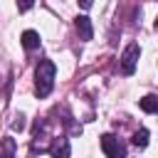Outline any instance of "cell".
Masks as SVG:
<instances>
[{"instance_id":"cell-1","label":"cell","mask_w":158,"mask_h":158,"mask_svg":"<svg viewBox=\"0 0 158 158\" xmlns=\"http://www.w3.org/2000/svg\"><path fill=\"white\" fill-rule=\"evenodd\" d=\"M54 64L49 62V59H42L40 64H37V69H35V94L40 96V99H44V96H49V91H52V86H54Z\"/></svg>"},{"instance_id":"cell-2","label":"cell","mask_w":158,"mask_h":158,"mask_svg":"<svg viewBox=\"0 0 158 158\" xmlns=\"http://www.w3.org/2000/svg\"><path fill=\"white\" fill-rule=\"evenodd\" d=\"M138 57H141V47L138 44H128L121 54V74L131 77L136 72V64H138Z\"/></svg>"},{"instance_id":"cell-3","label":"cell","mask_w":158,"mask_h":158,"mask_svg":"<svg viewBox=\"0 0 158 158\" xmlns=\"http://www.w3.org/2000/svg\"><path fill=\"white\" fill-rule=\"evenodd\" d=\"M101 151L106 153V158H126V146L121 143V138L111 133L101 136Z\"/></svg>"},{"instance_id":"cell-4","label":"cell","mask_w":158,"mask_h":158,"mask_svg":"<svg viewBox=\"0 0 158 158\" xmlns=\"http://www.w3.org/2000/svg\"><path fill=\"white\" fill-rule=\"evenodd\" d=\"M49 153H52L54 158H69V153H72L69 141H67L64 136H57V138H54V143L49 146Z\"/></svg>"},{"instance_id":"cell-5","label":"cell","mask_w":158,"mask_h":158,"mask_svg":"<svg viewBox=\"0 0 158 158\" xmlns=\"http://www.w3.org/2000/svg\"><path fill=\"white\" fill-rule=\"evenodd\" d=\"M77 32H79V40H91L94 37V27H91V20L86 15H79L77 17Z\"/></svg>"},{"instance_id":"cell-6","label":"cell","mask_w":158,"mask_h":158,"mask_svg":"<svg viewBox=\"0 0 158 158\" xmlns=\"http://www.w3.org/2000/svg\"><path fill=\"white\" fill-rule=\"evenodd\" d=\"M20 42H22L25 49H37V47H40V35H37L35 30H27V32H22Z\"/></svg>"},{"instance_id":"cell-7","label":"cell","mask_w":158,"mask_h":158,"mask_svg":"<svg viewBox=\"0 0 158 158\" xmlns=\"http://www.w3.org/2000/svg\"><path fill=\"white\" fill-rule=\"evenodd\" d=\"M17 143L15 138H0V158H15Z\"/></svg>"},{"instance_id":"cell-8","label":"cell","mask_w":158,"mask_h":158,"mask_svg":"<svg viewBox=\"0 0 158 158\" xmlns=\"http://www.w3.org/2000/svg\"><path fill=\"white\" fill-rule=\"evenodd\" d=\"M138 104H141V109H143L146 114H156V111H158V99H156L153 94H148V96H143V99H141Z\"/></svg>"},{"instance_id":"cell-9","label":"cell","mask_w":158,"mask_h":158,"mask_svg":"<svg viewBox=\"0 0 158 158\" xmlns=\"http://www.w3.org/2000/svg\"><path fill=\"white\" fill-rule=\"evenodd\" d=\"M131 141H133V146H138V148H146V146H148V131H146V128L136 131Z\"/></svg>"},{"instance_id":"cell-10","label":"cell","mask_w":158,"mask_h":158,"mask_svg":"<svg viewBox=\"0 0 158 158\" xmlns=\"http://www.w3.org/2000/svg\"><path fill=\"white\" fill-rule=\"evenodd\" d=\"M32 5H35V0H17V10L20 12H27Z\"/></svg>"},{"instance_id":"cell-11","label":"cell","mask_w":158,"mask_h":158,"mask_svg":"<svg viewBox=\"0 0 158 158\" xmlns=\"http://www.w3.org/2000/svg\"><path fill=\"white\" fill-rule=\"evenodd\" d=\"M94 5V0H79V7H84V10H89Z\"/></svg>"},{"instance_id":"cell-12","label":"cell","mask_w":158,"mask_h":158,"mask_svg":"<svg viewBox=\"0 0 158 158\" xmlns=\"http://www.w3.org/2000/svg\"><path fill=\"white\" fill-rule=\"evenodd\" d=\"M12 126H15V128H25V118H22V116H17V121H15Z\"/></svg>"}]
</instances>
